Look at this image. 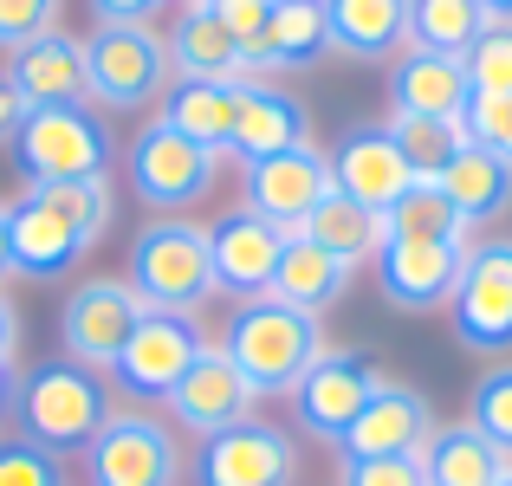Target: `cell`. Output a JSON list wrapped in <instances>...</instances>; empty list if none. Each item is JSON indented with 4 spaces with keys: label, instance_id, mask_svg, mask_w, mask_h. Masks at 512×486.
Wrapping results in <instances>:
<instances>
[{
    "label": "cell",
    "instance_id": "obj_8",
    "mask_svg": "<svg viewBox=\"0 0 512 486\" xmlns=\"http://www.w3.org/2000/svg\"><path fill=\"white\" fill-rule=\"evenodd\" d=\"M214 169H221V156L201 150V143H188L182 130H169L163 117L156 124H143L137 137H130V156H124V175H130V195L156 214H188L201 208V201L214 195Z\"/></svg>",
    "mask_w": 512,
    "mask_h": 486
},
{
    "label": "cell",
    "instance_id": "obj_22",
    "mask_svg": "<svg viewBox=\"0 0 512 486\" xmlns=\"http://www.w3.org/2000/svg\"><path fill=\"white\" fill-rule=\"evenodd\" d=\"M312 143V111L305 98H292L286 85L260 78V85H240V117H234V156L260 162V156H286Z\"/></svg>",
    "mask_w": 512,
    "mask_h": 486
},
{
    "label": "cell",
    "instance_id": "obj_3",
    "mask_svg": "<svg viewBox=\"0 0 512 486\" xmlns=\"http://www.w3.org/2000/svg\"><path fill=\"white\" fill-rule=\"evenodd\" d=\"M221 350L234 357L253 396H292L299 376L325 357V331H318V318L279 299H240L234 318L221 324Z\"/></svg>",
    "mask_w": 512,
    "mask_h": 486
},
{
    "label": "cell",
    "instance_id": "obj_35",
    "mask_svg": "<svg viewBox=\"0 0 512 486\" xmlns=\"http://www.w3.org/2000/svg\"><path fill=\"white\" fill-rule=\"evenodd\" d=\"M467 422L493 441V448L512 461V363H493L474 383V402H467Z\"/></svg>",
    "mask_w": 512,
    "mask_h": 486
},
{
    "label": "cell",
    "instance_id": "obj_34",
    "mask_svg": "<svg viewBox=\"0 0 512 486\" xmlns=\"http://www.w3.org/2000/svg\"><path fill=\"white\" fill-rule=\"evenodd\" d=\"M461 65L480 98H512V20H487V33L467 46Z\"/></svg>",
    "mask_w": 512,
    "mask_h": 486
},
{
    "label": "cell",
    "instance_id": "obj_21",
    "mask_svg": "<svg viewBox=\"0 0 512 486\" xmlns=\"http://www.w3.org/2000/svg\"><path fill=\"white\" fill-rule=\"evenodd\" d=\"M163 46H169V72L175 78L260 85V78H253V65H247V52H240V39L214 20V7H188V0H182V13H175L169 33H163Z\"/></svg>",
    "mask_w": 512,
    "mask_h": 486
},
{
    "label": "cell",
    "instance_id": "obj_1",
    "mask_svg": "<svg viewBox=\"0 0 512 486\" xmlns=\"http://www.w3.org/2000/svg\"><path fill=\"white\" fill-rule=\"evenodd\" d=\"M117 214L111 175L85 182H26L20 201H7V240H13V273L26 279H59L104 240Z\"/></svg>",
    "mask_w": 512,
    "mask_h": 486
},
{
    "label": "cell",
    "instance_id": "obj_36",
    "mask_svg": "<svg viewBox=\"0 0 512 486\" xmlns=\"http://www.w3.org/2000/svg\"><path fill=\"white\" fill-rule=\"evenodd\" d=\"M0 486H72L65 480V461L46 448H33V441L7 435L0 441Z\"/></svg>",
    "mask_w": 512,
    "mask_h": 486
},
{
    "label": "cell",
    "instance_id": "obj_2",
    "mask_svg": "<svg viewBox=\"0 0 512 486\" xmlns=\"http://www.w3.org/2000/svg\"><path fill=\"white\" fill-rule=\"evenodd\" d=\"M104 415H111L104 376L72 363V357H39L13 383V428H20V441L59 454V461L65 454H85V441L104 428Z\"/></svg>",
    "mask_w": 512,
    "mask_h": 486
},
{
    "label": "cell",
    "instance_id": "obj_47",
    "mask_svg": "<svg viewBox=\"0 0 512 486\" xmlns=\"http://www.w3.org/2000/svg\"><path fill=\"white\" fill-rule=\"evenodd\" d=\"M188 7H208V0H188Z\"/></svg>",
    "mask_w": 512,
    "mask_h": 486
},
{
    "label": "cell",
    "instance_id": "obj_10",
    "mask_svg": "<svg viewBox=\"0 0 512 486\" xmlns=\"http://www.w3.org/2000/svg\"><path fill=\"white\" fill-rule=\"evenodd\" d=\"M137 324H143V299L130 292V279H78L59 305V357L111 376V363L124 357Z\"/></svg>",
    "mask_w": 512,
    "mask_h": 486
},
{
    "label": "cell",
    "instance_id": "obj_37",
    "mask_svg": "<svg viewBox=\"0 0 512 486\" xmlns=\"http://www.w3.org/2000/svg\"><path fill=\"white\" fill-rule=\"evenodd\" d=\"M461 130H467V143H480V150H493L512 169V98H467V111H461Z\"/></svg>",
    "mask_w": 512,
    "mask_h": 486
},
{
    "label": "cell",
    "instance_id": "obj_33",
    "mask_svg": "<svg viewBox=\"0 0 512 486\" xmlns=\"http://www.w3.org/2000/svg\"><path fill=\"white\" fill-rule=\"evenodd\" d=\"M383 240H467V227L448 208L441 182H409V195L383 214Z\"/></svg>",
    "mask_w": 512,
    "mask_h": 486
},
{
    "label": "cell",
    "instance_id": "obj_28",
    "mask_svg": "<svg viewBox=\"0 0 512 486\" xmlns=\"http://www.w3.org/2000/svg\"><path fill=\"white\" fill-rule=\"evenodd\" d=\"M422 474H428V486H500L512 474V461L480 435L474 422H448V428L428 435Z\"/></svg>",
    "mask_w": 512,
    "mask_h": 486
},
{
    "label": "cell",
    "instance_id": "obj_20",
    "mask_svg": "<svg viewBox=\"0 0 512 486\" xmlns=\"http://www.w3.org/2000/svg\"><path fill=\"white\" fill-rule=\"evenodd\" d=\"M331 182H338V195L363 201L370 214H389L409 195L415 175H409V162H402L396 137H389V124H383V130H350L338 150H331Z\"/></svg>",
    "mask_w": 512,
    "mask_h": 486
},
{
    "label": "cell",
    "instance_id": "obj_14",
    "mask_svg": "<svg viewBox=\"0 0 512 486\" xmlns=\"http://www.w3.org/2000/svg\"><path fill=\"white\" fill-rule=\"evenodd\" d=\"M188 474L195 486H299V441L253 415V422L201 441Z\"/></svg>",
    "mask_w": 512,
    "mask_h": 486
},
{
    "label": "cell",
    "instance_id": "obj_15",
    "mask_svg": "<svg viewBox=\"0 0 512 486\" xmlns=\"http://www.w3.org/2000/svg\"><path fill=\"white\" fill-rule=\"evenodd\" d=\"M240 175H247V201L240 208H253L260 221H273L279 234H305V221H312V208L331 195V156L318 150V143H305V150H286V156H260V162H240Z\"/></svg>",
    "mask_w": 512,
    "mask_h": 486
},
{
    "label": "cell",
    "instance_id": "obj_12",
    "mask_svg": "<svg viewBox=\"0 0 512 486\" xmlns=\"http://www.w3.org/2000/svg\"><path fill=\"white\" fill-rule=\"evenodd\" d=\"M201 344H208V331H201V318H175V312H143V324L130 331L124 357L111 363V383L124 389L130 402H169V389L188 376V363L201 357Z\"/></svg>",
    "mask_w": 512,
    "mask_h": 486
},
{
    "label": "cell",
    "instance_id": "obj_13",
    "mask_svg": "<svg viewBox=\"0 0 512 486\" xmlns=\"http://www.w3.org/2000/svg\"><path fill=\"white\" fill-rule=\"evenodd\" d=\"M467 266V240H383L376 247V292L389 312L428 318L441 305H454Z\"/></svg>",
    "mask_w": 512,
    "mask_h": 486
},
{
    "label": "cell",
    "instance_id": "obj_48",
    "mask_svg": "<svg viewBox=\"0 0 512 486\" xmlns=\"http://www.w3.org/2000/svg\"><path fill=\"white\" fill-rule=\"evenodd\" d=\"M500 486H512V474H506V480H500Z\"/></svg>",
    "mask_w": 512,
    "mask_h": 486
},
{
    "label": "cell",
    "instance_id": "obj_16",
    "mask_svg": "<svg viewBox=\"0 0 512 486\" xmlns=\"http://www.w3.org/2000/svg\"><path fill=\"white\" fill-rule=\"evenodd\" d=\"M253 389H247V376L234 370V357H227L221 344H201V357L188 363V376L169 389V428H182V435H201V441H214V435H227V428H240V422H253Z\"/></svg>",
    "mask_w": 512,
    "mask_h": 486
},
{
    "label": "cell",
    "instance_id": "obj_45",
    "mask_svg": "<svg viewBox=\"0 0 512 486\" xmlns=\"http://www.w3.org/2000/svg\"><path fill=\"white\" fill-rule=\"evenodd\" d=\"M13 383H20V376H13V363H0V409H13Z\"/></svg>",
    "mask_w": 512,
    "mask_h": 486
},
{
    "label": "cell",
    "instance_id": "obj_42",
    "mask_svg": "<svg viewBox=\"0 0 512 486\" xmlns=\"http://www.w3.org/2000/svg\"><path fill=\"white\" fill-rule=\"evenodd\" d=\"M20 117H26V104H20V91H13L7 65H0V143H13V130H20Z\"/></svg>",
    "mask_w": 512,
    "mask_h": 486
},
{
    "label": "cell",
    "instance_id": "obj_27",
    "mask_svg": "<svg viewBox=\"0 0 512 486\" xmlns=\"http://www.w3.org/2000/svg\"><path fill=\"white\" fill-rule=\"evenodd\" d=\"M441 195H448V208L461 214V227L474 234V227L500 221L512 208V169L493 150H480V143H467L461 156L441 169Z\"/></svg>",
    "mask_w": 512,
    "mask_h": 486
},
{
    "label": "cell",
    "instance_id": "obj_18",
    "mask_svg": "<svg viewBox=\"0 0 512 486\" xmlns=\"http://www.w3.org/2000/svg\"><path fill=\"white\" fill-rule=\"evenodd\" d=\"M435 409H428L422 389L409 383H383L370 396V409L357 415V422L344 428V461H389V454H422L428 435H435Z\"/></svg>",
    "mask_w": 512,
    "mask_h": 486
},
{
    "label": "cell",
    "instance_id": "obj_38",
    "mask_svg": "<svg viewBox=\"0 0 512 486\" xmlns=\"http://www.w3.org/2000/svg\"><path fill=\"white\" fill-rule=\"evenodd\" d=\"M65 13V0H0V52L33 46L39 33H52Z\"/></svg>",
    "mask_w": 512,
    "mask_h": 486
},
{
    "label": "cell",
    "instance_id": "obj_25",
    "mask_svg": "<svg viewBox=\"0 0 512 486\" xmlns=\"http://www.w3.org/2000/svg\"><path fill=\"white\" fill-rule=\"evenodd\" d=\"M350 273H357V266H344L338 253H325L305 234H292L286 253H279V273H273V286H266V299L292 305V312H305V318H325L350 292Z\"/></svg>",
    "mask_w": 512,
    "mask_h": 486
},
{
    "label": "cell",
    "instance_id": "obj_26",
    "mask_svg": "<svg viewBox=\"0 0 512 486\" xmlns=\"http://www.w3.org/2000/svg\"><path fill=\"white\" fill-rule=\"evenodd\" d=\"M169 130H182L188 143L214 156H234V117H240V85H214V78H175L169 98L156 104Z\"/></svg>",
    "mask_w": 512,
    "mask_h": 486
},
{
    "label": "cell",
    "instance_id": "obj_9",
    "mask_svg": "<svg viewBox=\"0 0 512 486\" xmlns=\"http://www.w3.org/2000/svg\"><path fill=\"white\" fill-rule=\"evenodd\" d=\"M454 337L474 357H512V234L474 240L454 286Z\"/></svg>",
    "mask_w": 512,
    "mask_h": 486
},
{
    "label": "cell",
    "instance_id": "obj_7",
    "mask_svg": "<svg viewBox=\"0 0 512 486\" xmlns=\"http://www.w3.org/2000/svg\"><path fill=\"white\" fill-rule=\"evenodd\" d=\"M13 169L20 182H85V175H111V130L91 104H52V111H26L13 130Z\"/></svg>",
    "mask_w": 512,
    "mask_h": 486
},
{
    "label": "cell",
    "instance_id": "obj_32",
    "mask_svg": "<svg viewBox=\"0 0 512 486\" xmlns=\"http://www.w3.org/2000/svg\"><path fill=\"white\" fill-rule=\"evenodd\" d=\"M389 137H396L415 182H441V169L467 150L461 117H389Z\"/></svg>",
    "mask_w": 512,
    "mask_h": 486
},
{
    "label": "cell",
    "instance_id": "obj_17",
    "mask_svg": "<svg viewBox=\"0 0 512 486\" xmlns=\"http://www.w3.org/2000/svg\"><path fill=\"white\" fill-rule=\"evenodd\" d=\"M279 253H286V234L273 221H260L253 208H227L221 221L208 227V260H214V292L227 299H266L279 273Z\"/></svg>",
    "mask_w": 512,
    "mask_h": 486
},
{
    "label": "cell",
    "instance_id": "obj_31",
    "mask_svg": "<svg viewBox=\"0 0 512 486\" xmlns=\"http://www.w3.org/2000/svg\"><path fill=\"white\" fill-rule=\"evenodd\" d=\"M487 33L480 0H409V46L441 52V59H467V46Z\"/></svg>",
    "mask_w": 512,
    "mask_h": 486
},
{
    "label": "cell",
    "instance_id": "obj_30",
    "mask_svg": "<svg viewBox=\"0 0 512 486\" xmlns=\"http://www.w3.org/2000/svg\"><path fill=\"white\" fill-rule=\"evenodd\" d=\"M305 240L325 247V253H338L344 266H363V260H376V247H383V214H370L363 201H350V195L331 188V195L312 208V221H305Z\"/></svg>",
    "mask_w": 512,
    "mask_h": 486
},
{
    "label": "cell",
    "instance_id": "obj_5",
    "mask_svg": "<svg viewBox=\"0 0 512 486\" xmlns=\"http://www.w3.org/2000/svg\"><path fill=\"white\" fill-rule=\"evenodd\" d=\"M85 85H91V111H117V117L156 111L175 85L163 33L150 20L143 26H91L85 33Z\"/></svg>",
    "mask_w": 512,
    "mask_h": 486
},
{
    "label": "cell",
    "instance_id": "obj_29",
    "mask_svg": "<svg viewBox=\"0 0 512 486\" xmlns=\"http://www.w3.org/2000/svg\"><path fill=\"white\" fill-rule=\"evenodd\" d=\"M325 52H331V39H325V0H273L253 65H260V72H299V65H318Z\"/></svg>",
    "mask_w": 512,
    "mask_h": 486
},
{
    "label": "cell",
    "instance_id": "obj_11",
    "mask_svg": "<svg viewBox=\"0 0 512 486\" xmlns=\"http://www.w3.org/2000/svg\"><path fill=\"white\" fill-rule=\"evenodd\" d=\"M389 376L376 370L370 350H331L312 363V370L299 376V389H292V415H299L305 435L318 441H344V428L357 422L363 409H370V396L383 389Z\"/></svg>",
    "mask_w": 512,
    "mask_h": 486
},
{
    "label": "cell",
    "instance_id": "obj_43",
    "mask_svg": "<svg viewBox=\"0 0 512 486\" xmlns=\"http://www.w3.org/2000/svg\"><path fill=\"white\" fill-rule=\"evenodd\" d=\"M13 357H20V312H13L7 286H0V363H13Z\"/></svg>",
    "mask_w": 512,
    "mask_h": 486
},
{
    "label": "cell",
    "instance_id": "obj_23",
    "mask_svg": "<svg viewBox=\"0 0 512 486\" xmlns=\"http://www.w3.org/2000/svg\"><path fill=\"white\" fill-rule=\"evenodd\" d=\"M331 52L363 65H396L409 52V0H325Z\"/></svg>",
    "mask_w": 512,
    "mask_h": 486
},
{
    "label": "cell",
    "instance_id": "obj_46",
    "mask_svg": "<svg viewBox=\"0 0 512 486\" xmlns=\"http://www.w3.org/2000/svg\"><path fill=\"white\" fill-rule=\"evenodd\" d=\"M480 13L487 20H512V0H480Z\"/></svg>",
    "mask_w": 512,
    "mask_h": 486
},
{
    "label": "cell",
    "instance_id": "obj_19",
    "mask_svg": "<svg viewBox=\"0 0 512 486\" xmlns=\"http://www.w3.org/2000/svg\"><path fill=\"white\" fill-rule=\"evenodd\" d=\"M7 78L20 91L26 111H52V104H91V85H85V39L52 26L39 33L33 46L7 52Z\"/></svg>",
    "mask_w": 512,
    "mask_h": 486
},
{
    "label": "cell",
    "instance_id": "obj_41",
    "mask_svg": "<svg viewBox=\"0 0 512 486\" xmlns=\"http://www.w3.org/2000/svg\"><path fill=\"white\" fill-rule=\"evenodd\" d=\"M163 0H91V20L98 26H143Z\"/></svg>",
    "mask_w": 512,
    "mask_h": 486
},
{
    "label": "cell",
    "instance_id": "obj_24",
    "mask_svg": "<svg viewBox=\"0 0 512 486\" xmlns=\"http://www.w3.org/2000/svg\"><path fill=\"white\" fill-rule=\"evenodd\" d=\"M474 85H467L461 59H441V52H402L389 65V117H461Z\"/></svg>",
    "mask_w": 512,
    "mask_h": 486
},
{
    "label": "cell",
    "instance_id": "obj_40",
    "mask_svg": "<svg viewBox=\"0 0 512 486\" xmlns=\"http://www.w3.org/2000/svg\"><path fill=\"white\" fill-rule=\"evenodd\" d=\"M214 7V20L227 26V33L240 39V52H247V65H253V52H260V33H266V13H273V0H208ZM253 78H266L260 65H253Z\"/></svg>",
    "mask_w": 512,
    "mask_h": 486
},
{
    "label": "cell",
    "instance_id": "obj_39",
    "mask_svg": "<svg viewBox=\"0 0 512 486\" xmlns=\"http://www.w3.org/2000/svg\"><path fill=\"white\" fill-rule=\"evenodd\" d=\"M338 486H428L422 454H389V461H344Z\"/></svg>",
    "mask_w": 512,
    "mask_h": 486
},
{
    "label": "cell",
    "instance_id": "obj_4",
    "mask_svg": "<svg viewBox=\"0 0 512 486\" xmlns=\"http://www.w3.org/2000/svg\"><path fill=\"white\" fill-rule=\"evenodd\" d=\"M130 292L143 299V312H175L201 318V305L214 299V260H208V227L182 221V214H156L150 227H137L124 260Z\"/></svg>",
    "mask_w": 512,
    "mask_h": 486
},
{
    "label": "cell",
    "instance_id": "obj_44",
    "mask_svg": "<svg viewBox=\"0 0 512 486\" xmlns=\"http://www.w3.org/2000/svg\"><path fill=\"white\" fill-rule=\"evenodd\" d=\"M7 227H13V221H7V201H0V279L13 273V240H7Z\"/></svg>",
    "mask_w": 512,
    "mask_h": 486
},
{
    "label": "cell",
    "instance_id": "obj_6",
    "mask_svg": "<svg viewBox=\"0 0 512 486\" xmlns=\"http://www.w3.org/2000/svg\"><path fill=\"white\" fill-rule=\"evenodd\" d=\"M188 454L169 415H150L137 402L104 415V428L85 441V486H182Z\"/></svg>",
    "mask_w": 512,
    "mask_h": 486
}]
</instances>
